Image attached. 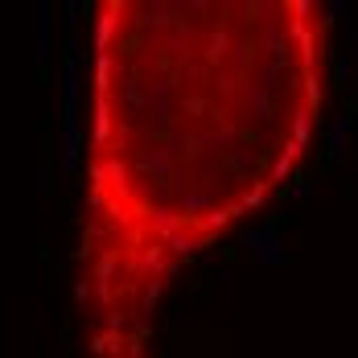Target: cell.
<instances>
[{
  "label": "cell",
  "instance_id": "6da1fadb",
  "mask_svg": "<svg viewBox=\"0 0 358 358\" xmlns=\"http://www.w3.org/2000/svg\"><path fill=\"white\" fill-rule=\"evenodd\" d=\"M239 251L243 256H251L256 264H264V268H280V264H288V251H284V239H280V231L272 223H260L251 226V231H243L239 235Z\"/></svg>",
  "mask_w": 358,
  "mask_h": 358
},
{
  "label": "cell",
  "instance_id": "7a4b0ae2",
  "mask_svg": "<svg viewBox=\"0 0 358 358\" xmlns=\"http://www.w3.org/2000/svg\"><path fill=\"white\" fill-rule=\"evenodd\" d=\"M58 99H62V128H79V58H66L58 70Z\"/></svg>",
  "mask_w": 358,
  "mask_h": 358
},
{
  "label": "cell",
  "instance_id": "3957f363",
  "mask_svg": "<svg viewBox=\"0 0 358 358\" xmlns=\"http://www.w3.org/2000/svg\"><path fill=\"white\" fill-rule=\"evenodd\" d=\"M350 132H355V120H350L346 111H342V116H334V124H329V161H334V169H342V165H346Z\"/></svg>",
  "mask_w": 358,
  "mask_h": 358
},
{
  "label": "cell",
  "instance_id": "277c9868",
  "mask_svg": "<svg viewBox=\"0 0 358 358\" xmlns=\"http://www.w3.org/2000/svg\"><path fill=\"white\" fill-rule=\"evenodd\" d=\"M33 13H38L33 17V45H38L33 49V62H38V70H45L49 66V4L42 0Z\"/></svg>",
  "mask_w": 358,
  "mask_h": 358
},
{
  "label": "cell",
  "instance_id": "5b68a950",
  "mask_svg": "<svg viewBox=\"0 0 358 358\" xmlns=\"http://www.w3.org/2000/svg\"><path fill=\"white\" fill-rule=\"evenodd\" d=\"M66 49L70 58H83V4L79 0L66 4Z\"/></svg>",
  "mask_w": 358,
  "mask_h": 358
},
{
  "label": "cell",
  "instance_id": "8992f818",
  "mask_svg": "<svg viewBox=\"0 0 358 358\" xmlns=\"http://www.w3.org/2000/svg\"><path fill=\"white\" fill-rule=\"evenodd\" d=\"M148 223H153V231H157V235H165V239H173V235H181V223H185V215H173L169 206H157Z\"/></svg>",
  "mask_w": 358,
  "mask_h": 358
},
{
  "label": "cell",
  "instance_id": "52a82bcc",
  "mask_svg": "<svg viewBox=\"0 0 358 358\" xmlns=\"http://www.w3.org/2000/svg\"><path fill=\"white\" fill-rule=\"evenodd\" d=\"M169 165H173L169 148H148V153H140V169H144V173H153V178H165V173H169Z\"/></svg>",
  "mask_w": 358,
  "mask_h": 358
},
{
  "label": "cell",
  "instance_id": "ba28073f",
  "mask_svg": "<svg viewBox=\"0 0 358 358\" xmlns=\"http://www.w3.org/2000/svg\"><path fill=\"white\" fill-rule=\"evenodd\" d=\"M111 33H116V17L103 13V17H99V29H95V49H99V54L111 49Z\"/></svg>",
  "mask_w": 358,
  "mask_h": 358
},
{
  "label": "cell",
  "instance_id": "9c48e42d",
  "mask_svg": "<svg viewBox=\"0 0 358 358\" xmlns=\"http://www.w3.org/2000/svg\"><path fill=\"white\" fill-rule=\"evenodd\" d=\"M309 132H313V116H309V111H297V116H293V144L305 148V144H309Z\"/></svg>",
  "mask_w": 358,
  "mask_h": 358
},
{
  "label": "cell",
  "instance_id": "30bf717a",
  "mask_svg": "<svg viewBox=\"0 0 358 358\" xmlns=\"http://www.w3.org/2000/svg\"><path fill=\"white\" fill-rule=\"evenodd\" d=\"M321 194H325V185H321V181H309V178L288 189V198H293V202H309V198H321Z\"/></svg>",
  "mask_w": 358,
  "mask_h": 358
},
{
  "label": "cell",
  "instance_id": "8fae6325",
  "mask_svg": "<svg viewBox=\"0 0 358 358\" xmlns=\"http://www.w3.org/2000/svg\"><path fill=\"white\" fill-rule=\"evenodd\" d=\"M334 75H338V87H350V79H355V58H350V54H342Z\"/></svg>",
  "mask_w": 358,
  "mask_h": 358
},
{
  "label": "cell",
  "instance_id": "7c38bea8",
  "mask_svg": "<svg viewBox=\"0 0 358 358\" xmlns=\"http://www.w3.org/2000/svg\"><path fill=\"white\" fill-rule=\"evenodd\" d=\"M169 243H173V251H198L206 239H202V235H173Z\"/></svg>",
  "mask_w": 358,
  "mask_h": 358
},
{
  "label": "cell",
  "instance_id": "4fadbf2b",
  "mask_svg": "<svg viewBox=\"0 0 358 358\" xmlns=\"http://www.w3.org/2000/svg\"><path fill=\"white\" fill-rule=\"evenodd\" d=\"M136 268H140V272H157V268H161V251H157V247H153V251H140Z\"/></svg>",
  "mask_w": 358,
  "mask_h": 358
},
{
  "label": "cell",
  "instance_id": "5bb4252c",
  "mask_svg": "<svg viewBox=\"0 0 358 358\" xmlns=\"http://www.w3.org/2000/svg\"><path fill=\"white\" fill-rule=\"evenodd\" d=\"M38 194H42V198H49V161H38Z\"/></svg>",
  "mask_w": 358,
  "mask_h": 358
},
{
  "label": "cell",
  "instance_id": "9a60e30c",
  "mask_svg": "<svg viewBox=\"0 0 358 358\" xmlns=\"http://www.w3.org/2000/svg\"><path fill=\"white\" fill-rule=\"evenodd\" d=\"M107 136V107L99 103V116H95V140H103Z\"/></svg>",
  "mask_w": 358,
  "mask_h": 358
},
{
  "label": "cell",
  "instance_id": "2e32d148",
  "mask_svg": "<svg viewBox=\"0 0 358 358\" xmlns=\"http://www.w3.org/2000/svg\"><path fill=\"white\" fill-rule=\"evenodd\" d=\"M219 280H223L226 293H235V268H231V264H223V268H219Z\"/></svg>",
  "mask_w": 358,
  "mask_h": 358
},
{
  "label": "cell",
  "instance_id": "e0dca14e",
  "mask_svg": "<svg viewBox=\"0 0 358 358\" xmlns=\"http://www.w3.org/2000/svg\"><path fill=\"white\" fill-rule=\"evenodd\" d=\"M87 297H91L87 280H79V284H75V301H79V305H87Z\"/></svg>",
  "mask_w": 358,
  "mask_h": 358
}]
</instances>
